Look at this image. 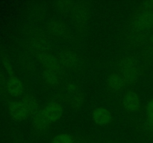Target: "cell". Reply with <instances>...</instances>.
I'll list each match as a JSON object with an SVG mask.
<instances>
[{
    "label": "cell",
    "mask_w": 153,
    "mask_h": 143,
    "mask_svg": "<svg viewBox=\"0 0 153 143\" xmlns=\"http://www.w3.org/2000/svg\"><path fill=\"white\" fill-rule=\"evenodd\" d=\"M47 31L52 35L64 40H72L73 35L69 27L64 22L58 20L49 22L46 25Z\"/></svg>",
    "instance_id": "7"
},
{
    "label": "cell",
    "mask_w": 153,
    "mask_h": 143,
    "mask_svg": "<svg viewBox=\"0 0 153 143\" xmlns=\"http://www.w3.org/2000/svg\"><path fill=\"white\" fill-rule=\"evenodd\" d=\"M4 66L5 67L6 70L9 73L12 74V72H13V69H12V66L11 63H10V60L7 59H4Z\"/></svg>",
    "instance_id": "18"
},
{
    "label": "cell",
    "mask_w": 153,
    "mask_h": 143,
    "mask_svg": "<svg viewBox=\"0 0 153 143\" xmlns=\"http://www.w3.org/2000/svg\"><path fill=\"white\" fill-rule=\"evenodd\" d=\"M52 124L47 120L46 117L43 116L40 110L38 113L33 117L32 125L34 130L37 133L46 132L50 128Z\"/></svg>",
    "instance_id": "14"
},
{
    "label": "cell",
    "mask_w": 153,
    "mask_h": 143,
    "mask_svg": "<svg viewBox=\"0 0 153 143\" xmlns=\"http://www.w3.org/2000/svg\"><path fill=\"white\" fill-rule=\"evenodd\" d=\"M125 80L119 74V72L112 73L108 77L107 82H106L108 89L113 93L121 92L125 86Z\"/></svg>",
    "instance_id": "12"
},
{
    "label": "cell",
    "mask_w": 153,
    "mask_h": 143,
    "mask_svg": "<svg viewBox=\"0 0 153 143\" xmlns=\"http://www.w3.org/2000/svg\"><path fill=\"white\" fill-rule=\"evenodd\" d=\"M146 113H147L148 119L153 123V98L148 101L146 105Z\"/></svg>",
    "instance_id": "17"
},
{
    "label": "cell",
    "mask_w": 153,
    "mask_h": 143,
    "mask_svg": "<svg viewBox=\"0 0 153 143\" xmlns=\"http://www.w3.org/2000/svg\"><path fill=\"white\" fill-rule=\"evenodd\" d=\"M60 63L65 69L70 70L74 72H82L85 67L83 58L77 53L70 49H64L56 55Z\"/></svg>",
    "instance_id": "4"
},
{
    "label": "cell",
    "mask_w": 153,
    "mask_h": 143,
    "mask_svg": "<svg viewBox=\"0 0 153 143\" xmlns=\"http://www.w3.org/2000/svg\"><path fill=\"white\" fill-rule=\"evenodd\" d=\"M28 49L30 53L40 60L49 55L50 42L43 31H34L28 40Z\"/></svg>",
    "instance_id": "3"
},
{
    "label": "cell",
    "mask_w": 153,
    "mask_h": 143,
    "mask_svg": "<svg viewBox=\"0 0 153 143\" xmlns=\"http://www.w3.org/2000/svg\"><path fill=\"white\" fill-rule=\"evenodd\" d=\"M141 101L136 92H129L126 94L123 100V107L129 113L137 112L140 108Z\"/></svg>",
    "instance_id": "11"
},
{
    "label": "cell",
    "mask_w": 153,
    "mask_h": 143,
    "mask_svg": "<svg viewBox=\"0 0 153 143\" xmlns=\"http://www.w3.org/2000/svg\"><path fill=\"white\" fill-rule=\"evenodd\" d=\"M43 69V78L48 85L57 86L62 83L65 74V69L56 56L48 55L40 59Z\"/></svg>",
    "instance_id": "2"
},
{
    "label": "cell",
    "mask_w": 153,
    "mask_h": 143,
    "mask_svg": "<svg viewBox=\"0 0 153 143\" xmlns=\"http://www.w3.org/2000/svg\"><path fill=\"white\" fill-rule=\"evenodd\" d=\"M118 72L122 76L126 83H134L138 78V70L136 63L130 57L124 58L120 61Z\"/></svg>",
    "instance_id": "6"
},
{
    "label": "cell",
    "mask_w": 153,
    "mask_h": 143,
    "mask_svg": "<svg viewBox=\"0 0 153 143\" xmlns=\"http://www.w3.org/2000/svg\"><path fill=\"white\" fill-rule=\"evenodd\" d=\"M8 110L11 118L16 122H22L29 116L22 101H16L10 103Z\"/></svg>",
    "instance_id": "10"
},
{
    "label": "cell",
    "mask_w": 153,
    "mask_h": 143,
    "mask_svg": "<svg viewBox=\"0 0 153 143\" xmlns=\"http://www.w3.org/2000/svg\"><path fill=\"white\" fill-rule=\"evenodd\" d=\"M51 143H73V139L67 133H61L54 137Z\"/></svg>",
    "instance_id": "16"
},
{
    "label": "cell",
    "mask_w": 153,
    "mask_h": 143,
    "mask_svg": "<svg viewBox=\"0 0 153 143\" xmlns=\"http://www.w3.org/2000/svg\"><path fill=\"white\" fill-rule=\"evenodd\" d=\"M40 111L42 112L43 116L47 119V120L51 124H52L61 119L64 110H63L62 106L60 104L57 102H52L43 107Z\"/></svg>",
    "instance_id": "9"
},
{
    "label": "cell",
    "mask_w": 153,
    "mask_h": 143,
    "mask_svg": "<svg viewBox=\"0 0 153 143\" xmlns=\"http://www.w3.org/2000/svg\"><path fill=\"white\" fill-rule=\"evenodd\" d=\"M92 119L99 126H108L113 122L114 116L111 111L105 107H97L92 112Z\"/></svg>",
    "instance_id": "8"
},
{
    "label": "cell",
    "mask_w": 153,
    "mask_h": 143,
    "mask_svg": "<svg viewBox=\"0 0 153 143\" xmlns=\"http://www.w3.org/2000/svg\"><path fill=\"white\" fill-rule=\"evenodd\" d=\"M6 90L12 96H19L24 92V86L18 77L10 75L6 82Z\"/></svg>",
    "instance_id": "13"
},
{
    "label": "cell",
    "mask_w": 153,
    "mask_h": 143,
    "mask_svg": "<svg viewBox=\"0 0 153 143\" xmlns=\"http://www.w3.org/2000/svg\"><path fill=\"white\" fill-rule=\"evenodd\" d=\"M58 10L64 15H68L79 31L86 28L90 19V10L84 3L73 1H61L57 3Z\"/></svg>",
    "instance_id": "1"
},
{
    "label": "cell",
    "mask_w": 153,
    "mask_h": 143,
    "mask_svg": "<svg viewBox=\"0 0 153 143\" xmlns=\"http://www.w3.org/2000/svg\"><path fill=\"white\" fill-rule=\"evenodd\" d=\"M62 97L65 102L73 109H79L85 102L82 89L73 83H67L62 89Z\"/></svg>",
    "instance_id": "5"
},
{
    "label": "cell",
    "mask_w": 153,
    "mask_h": 143,
    "mask_svg": "<svg viewBox=\"0 0 153 143\" xmlns=\"http://www.w3.org/2000/svg\"><path fill=\"white\" fill-rule=\"evenodd\" d=\"M22 102L23 103L28 114L29 116L34 117L40 110H39V104L35 97L31 95H26L22 98Z\"/></svg>",
    "instance_id": "15"
}]
</instances>
